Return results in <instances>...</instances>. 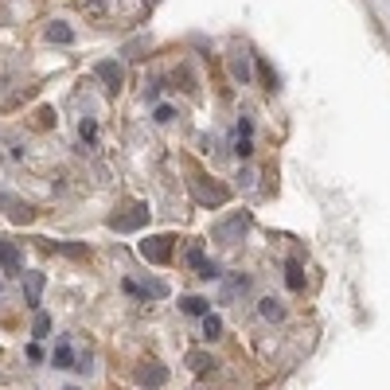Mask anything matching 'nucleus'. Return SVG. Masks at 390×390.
<instances>
[{
    "label": "nucleus",
    "mask_w": 390,
    "mask_h": 390,
    "mask_svg": "<svg viewBox=\"0 0 390 390\" xmlns=\"http://www.w3.org/2000/svg\"><path fill=\"white\" fill-rule=\"evenodd\" d=\"M187 187H192L195 203H203V207H223L226 195H231L223 184H214V180H207V176H192V180H187Z\"/></svg>",
    "instance_id": "nucleus-1"
},
{
    "label": "nucleus",
    "mask_w": 390,
    "mask_h": 390,
    "mask_svg": "<svg viewBox=\"0 0 390 390\" xmlns=\"http://www.w3.org/2000/svg\"><path fill=\"white\" fill-rule=\"evenodd\" d=\"M141 258L153 265H164L168 258H172V238L168 234H153V238H145L141 242Z\"/></svg>",
    "instance_id": "nucleus-2"
},
{
    "label": "nucleus",
    "mask_w": 390,
    "mask_h": 390,
    "mask_svg": "<svg viewBox=\"0 0 390 390\" xmlns=\"http://www.w3.org/2000/svg\"><path fill=\"white\" fill-rule=\"evenodd\" d=\"M148 207L145 203H136V207H129V211H121V214H114V219H109V226H114V231H121V234H129V231H141V226L148 223Z\"/></svg>",
    "instance_id": "nucleus-3"
},
{
    "label": "nucleus",
    "mask_w": 390,
    "mask_h": 390,
    "mask_svg": "<svg viewBox=\"0 0 390 390\" xmlns=\"http://www.w3.org/2000/svg\"><path fill=\"white\" fill-rule=\"evenodd\" d=\"M246 226H250V214H246V211H234L226 223L214 226V238H219V242H238V238L246 234Z\"/></svg>",
    "instance_id": "nucleus-4"
},
{
    "label": "nucleus",
    "mask_w": 390,
    "mask_h": 390,
    "mask_svg": "<svg viewBox=\"0 0 390 390\" xmlns=\"http://www.w3.org/2000/svg\"><path fill=\"white\" fill-rule=\"evenodd\" d=\"M136 382H141L145 390H160L168 382V370L160 367L156 359H148V363H141V367H136Z\"/></svg>",
    "instance_id": "nucleus-5"
},
{
    "label": "nucleus",
    "mask_w": 390,
    "mask_h": 390,
    "mask_svg": "<svg viewBox=\"0 0 390 390\" xmlns=\"http://www.w3.org/2000/svg\"><path fill=\"white\" fill-rule=\"evenodd\" d=\"M94 75L106 82V90H121V82H125V70H121V63H114V58H106V63H98Z\"/></svg>",
    "instance_id": "nucleus-6"
},
{
    "label": "nucleus",
    "mask_w": 390,
    "mask_h": 390,
    "mask_svg": "<svg viewBox=\"0 0 390 390\" xmlns=\"http://www.w3.org/2000/svg\"><path fill=\"white\" fill-rule=\"evenodd\" d=\"M187 265H192V270H199V277H207V281H211V277H219V265L207 262L203 246H192V250H187Z\"/></svg>",
    "instance_id": "nucleus-7"
},
{
    "label": "nucleus",
    "mask_w": 390,
    "mask_h": 390,
    "mask_svg": "<svg viewBox=\"0 0 390 390\" xmlns=\"http://www.w3.org/2000/svg\"><path fill=\"white\" fill-rule=\"evenodd\" d=\"M43 273H24V289H28V304L39 309V297H43Z\"/></svg>",
    "instance_id": "nucleus-8"
},
{
    "label": "nucleus",
    "mask_w": 390,
    "mask_h": 390,
    "mask_svg": "<svg viewBox=\"0 0 390 390\" xmlns=\"http://www.w3.org/2000/svg\"><path fill=\"white\" fill-rule=\"evenodd\" d=\"M231 75H234V82L250 86V78H254V70H250V55H234V58H231Z\"/></svg>",
    "instance_id": "nucleus-9"
},
{
    "label": "nucleus",
    "mask_w": 390,
    "mask_h": 390,
    "mask_svg": "<svg viewBox=\"0 0 390 390\" xmlns=\"http://www.w3.org/2000/svg\"><path fill=\"white\" fill-rule=\"evenodd\" d=\"M51 363H55L58 370H75V348H70L67 340L55 348V355H51Z\"/></svg>",
    "instance_id": "nucleus-10"
},
{
    "label": "nucleus",
    "mask_w": 390,
    "mask_h": 390,
    "mask_svg": "<svg viewBox=\"0 0 390 390\" xmlns=\"http://www.w3.org/2000/svg\"><path fill=\"white\" fill-rule=\"evenodd\" d=\"M285 281H289V289H304V265L297 258L285 262Z\"/></svg>",
    "instance_id": "nucleus-11"
},
{
    "label": "nucleus",
    "mask_w": 390,
    "mask_h": 390,
    "mask_svg": "<svg viewBox=\"0 0 390 390\" xmlns=\"http://www.w3.org/2000/svg\"><path fill=\"white\" fill-rule=\"evenodd\" d=\"M187 367H192L195 375H207V370L214 367V359L207 355V351H187Z\"/></svg>",
    "instance_id": "nucleus-12"
},
{
    "label": "nucleus",
    "mask_w": 390,
    "mask_h": 390,
    "mask_svg": "<svg viewBox=\"0 0 390 390\" xmlns=\"http://www.w3.org/2000/svg\"><path fill=\"white\" fill-rule=\"evenodd\" d=\"M0 265H4V270H20V265H24V258H20V250L12 242H0Z\"/></svg>",
    "instance_id": "nucleus-13"
},
{
    "label": "nucleus",
    "mask_w": 390,
    "mask_h": 390,
    "mask_svg": "<svg viewBox=\"0 0 390 390\" xmlns=\"http://www.w3.org/2000/svg\"><path fill=\"white\" fill-rule=\"evenodd\" d=\"M258 312H262V320H281V316H285V304L273 301V297H265V301H258Z\"/></svg>",
    "instance_id": "nucleus-14"
},
{
    "label": "nucleus",
    "mask_w": 390,
    "mask_h": 390,
    "mask_svg": "<svg viewBox=\"0 0 390 390\" xmlns=\"http://www.w3.org/2000/svg\"><path fill=\"white\" fill-rule=\"evenodd\" d=\"M180 304H184V312H187V316H207V312H211V304H207L203 297H184Z\"/></svg>",
    "instance_id": "nucleus-15"
},
{
    "label": "nucleus",
    "mask_w": 390,
    "mask_h": 390,
    "mask_svg": "<svg viewBox=\"0 0 390 390\" xmlns=\"http://www.w3.org/2000/svg\"><path fill=\"white\" fill-rule=\"evenodd\" d=\"M47 332H51V316H47V312H39V309H36V320H31V336H36V340H43Z\"/></svg>",
    "instance_id": "nucleus-16"
},
{
    "label": "nucleus",
    "mask_w": 390,
    "mask_h": 390,
    "mask_svg": "<svg viewBox=\"0 0 390 390\" xmlns=\"http://www.w3.org/2000/svg\"><path fill=\"white\" fill-rule=\"evenodd\" d=\"M203 336H207V340H219V336H223V320L211 316V312L203 316Z\"/></svg>",
    "instance_id": "nucleus-17"
},
{
    "label": "nucleus",
    "mask_w": 390,
    "mask_h": 390,
    "mask_svg": "<svg viewBox=\"0 0 390 390\" xmlns=\"http://www.w3.org/2000/svg\"><path fill=\"white\" fill-rule=\"evenodd\" d=\"M51 39H55V43H70V39H75V31L67 28V24H51V31H47Z\"/></svg>",
    "instance_id": "nucleus-18"
},
{
    "label": "nucleus",
    "mask_w": 390,
    "mask_h": 390,
    "mask_svg": "<svg viewBox=\"0 0 390 390\" xmlns=\"http://www.w3.org/2000/svg\"><path fill=\"white\" fill-rule=\"evenodd\" d=\"M141 292H145V297H156V301H160V297H168V285H164V281H148Z\"/></svg>",
    "instance_id": "nucleus-19"
},
{
    "label": "nucleus",
    "mask_w": 390,
    "mask_h": 390,
    "mask_svg": "<svg viewBox=\"0 0 390 390\" xmlns=\"http://www.w3.org/2000/svg\"><path fill=\"white\" fill-rule=\"evenodd\" d=\"M234 153L242 156V160H246V156L254 153V145H250V133H238V145H234Z\"/></svg>",
    "instance_id": "nucleus-20"
},
{
    "label": "nucleus",
    "mask_w": 390,
    "mask_h": 390,
    "mask_svg": "<svg viewBox=\"0 0 390 390\" xmlns=\"http://www.w3.org/2000/svg\"><path fill=\"white\" fill-rule=\"evenodd\" d=\"M78 133H82V141H94V136H98V125L90 121V117H82V125H78Z\"/></svg>",
    "instance_id": "nucleus-21"
},
{
    "label": "nucleus",
    "mask_w": 390,
    "mask_h": 390,
    "mask_svg": "<svg viewBox=\"0 0 390 390\" xmlns=\"http://www.w3.org/2000/svg\"><path fill=\"white\" fill-rule=\"evenodd\" d=\"M258 75H262L265 90H277V75H273V70H270V67H265V63H262V67H258Z\"/></svg>",
    "instance_id": "nucleus-22"
},
{
    "label": "nucleus",
    "mask_w": 390,
    "mask_h": 390,
    "mask_svg": "<svg viewBox=\"0 0 390 390\" xmlns=\"http://www.w3.org/2000/svg\"><path fill=\"white\" fill-rule=\"evenodd\" d=\"M31 207H24V203H16V211H12V219H16V223H31Z\"/></svg>",
    "instance_id": "nucleus-23"
},
{
    "label": "nucleus",
    "mask_w": 390,
    "mask_h": 390,
    "mask_svg": "<svg viewBox=\"0 0 390 390\" xmlns=\"http://www.w3.org/2000/svg\"><path fill=\"white\" fill-rule=\"evenodd\" d=\"M172 106H156V121H160V125H168V121H172Z\"/></svg>",
    "instance_id": "nucleus-24"
},
{
    "label": "nucleus",
    "mask_w": 390,
    "mask_h": 390,
    "mask_svg": "<svg viewBox=\"0 0 390 390\" xmlns=\"http://www.w3.org/2000/svg\"><path fill=\"white\" fill-rule=\"evenodd\" d=\"M86 12L90 16H102V0H86Z\"/></svg>",
    "instance_id": "nucleus-25"
},
{
    "label": "nucleus",
    "mask_w": 390,
    "mask_h": 390,
    "mask_svg": "<svg viewBox=\"0 0 390 390\" xmlns=\"http://www.w3.org/2000/svg\"><path fill=\"white\" fill-rule=\"evenodd\" d=\"M70 390H78V387H70Z\"/></svg>",
    "instance_id": "nucleus-26"
}]
</instances>
